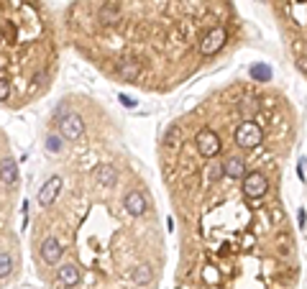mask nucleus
<instances>
[{
  "label": "nucleus",
  "mask_w": 307,
  "mask_h": 289,
  "mask_svg": "<svg viewBox=\"0 0 307 289\" xmlns=\"http://www.w3.org/2000/svg\"><path fill=\"white\" fill-rule=\"evenodd\" d=\"M261 128L254 123V121H246V123H241L238 128H236V143L241 149H256L259 143H261Z\"/></svg>",
  "instance_id": "nucleus-1"
},
{
  "label": "nucleus",
  "mask_w": 307,
  "mask_h": 289,
  "mask_svg": "<svg viewBox=\"0 0 307 289\" xmlns=\"http://www.w3.org/2000/svg\"><path fill=\"white\" fill-rule=\"evenodd\" d=\"M82 131H85V121L77 113H64L59 118V133L64 141H77L82 136Z\"/></svg>",
  "instance_id": "nucleus-2"
},
{
  "label": "nucleus",
  "mask_w": 307,
  "mask_h": 289,
  "mask_svg": "<svg viewBox=\"0 0 307 289\" xmlns=\"http://www.w3.org/2000/svg\"><path fill=\"white\" fill-rule=\"evenodd\" d=\"M195 146H197V151H200V156L213 159L215 153L220 151V138H218V133H215V131L202 128L200 133H197V138H195Z\"/></svg>",
  "instance_id": "nucleus-3"
},
{
  "label": "nucleus",
  "mask_w": 307,
  "mask_h": 289,
  "mask_svg": "<svg viewBox=\"0 0 307 289\" xmlns=\"http://www.w3.org/2000/svg\"><path fill=\"white\" fill-rule=\"evenodd\" d=\"M243 195L246 197H264L269 189V179L261 174V171H251V174H243Z\"/></svg>",
  "instance_id": "nucleus-4"
},
{
  "label": "nucleus",
  "mask_w": 307,
  "mask_h": 289,
  "mask_svg": "<svg viewBox=\"0 0 307 289\" xmlns=\"http://www.w3.org/2000/svg\"><path fill=\"white\" fill-rule=\"evenodd\" d=\"M225 39H228V36H225V29H213L210 33L205 36L202 39V44H200V51L205 54V57H210V54H215L218 51L223 44H225Z\"/></svg>",
  "instance_id": "nucleus-5"
},
{
  "label": "nucleus",
  "mask_w": 307,
  "mask_h": 289,
  "mask_svg": "<svg viewBox=\"0 0 307 289\" xmlns=\"http://www.w3.org/2000/svg\"><path fill=\"white\" fill-rule=\"evenodd\" d=\"M61 254H64V246L54 238V236H49V238H44V243H41V259L46 261V264H57V261L61 259Z\"/></svg>",
  "instance_id": "nucleus-6"
},
{
  "label": "nucleus",
  "mask_w": 307,
  "mask_h": 289,
  "mask_svg": "<svg viewBox=\"0 0 307 289\" xmlns=\"http://www.w3.org/2000/svg\"><path fill=\"white\" fill-rule=\"evenodd\" d=\"M59 189H61V179L59 177H51L46 184L41 187V192H39V205L44 207H49L54 200H57V195H59Z\"/></svg>",
  "instance_id": "nucleus-7"
},
{
  "label": "nucleus",
  "mask_w": 307,
  "mask_h": 289,
  "mask_svg": "<svg viewBox=\"0 0 307 289\" xmlns=\"http://www.w3.org/2000/svg\"><path fill=\"white\" fill-rule=\"evenodd\" d=\"M123 205H125V210H128L133 218H141V215L149 210V205H146V200H143L141 192H128L125 200H123Z\"/></svg>",
  "instance_id": "nucleus-8"
},
{
  "label": "nucleus",
  "mask_w": 307,
  "mask_h": 289,
  "mask_svg": "<svg viewBox=\"0 0 307 289\" xmlns=\"http://www.w3.org/2000/svg\"><path fill=\"white\" fill-rule=\"evenodd\" d=\"M115 72H118V77L125 79V82H133V79L141 75V64H138V61H133V59H125V61H118Z\"/></svg>",
  "instance_id": "nucleus-9"
},
{
  "label": "nucleus",
  "mask_w": 307,
  "mask_h": 289,
  "mask_svg": "<svg viewBox=\"0 0 307 289\" xmlns=\"http://www.w3.org/2000/svg\"><path fill=\"white\" fill-rule=\"evenodd\" d=\"M223 174L228 177V179H241L243 174H246V164H243L241 159H236V156H230L228 161L223 164Z\"/></svg>",
  "instance_id": "nucleus-10"
},
{
  "label": "nucleus",
  "mask_w": 307,
  "mask_h": 289,
  "mask_svg": "<svg viewBox=\"0 0 307 289\" xmlns=\"http://www.w3.org/2000/svg\"><path fill=\"white\" fill-rule=\"evenodd\" d=\"M18 179V167L13 159H3L0 161V182L3 184H13Z\"/></svg>",
  "instance_id": "nucleus-11"
},
{
  "label": "nucleus",
  "mask_w": 307,
  "mask_h": 289,
  "mask_svg": "<svg viewBox=\"0 0 307 289\" xmlns=\"http://www.w3.org/2000/svg\"><path fill=\"white\" fill-rule=\"evenodd\" d=\"M95 177H97V182L105 184V187H113L115 184V179H118V171H115L113 164H100L95 171Z\"/></svg>",
  "instance_id": "nucleus-12"
},
{
  "label": "nucleus",
  "mask_w": 307,
  "mask_h": 289,
  "mask_svg": "<svg viewBox=\"0 0 307 289\" xmlns=\"http://www.w3.org/2000/svg\"><path fill=\"white\" fill-rule=\"evenodd\" d=\"M59 282L64 284V287H75L79 284V269L75 264H64L59 269Z\"/></svg>",
  "instance_id": "nucleus-13"
},
{
  "label": "nucleus",
  "mask_w": 307,
  "mask_h": 289,
  "mask_svg": "<svg viewBox=\"0 0 307 289\" xmlns=\"http://www.w3.org/2000/svg\"><path fill=\"white\" fill-rule=\"evenodd\" d=\"M118 18H121V11H118V8H115L113 3H107V5H103V8H100V21H103L105 26L118 23Z\"/></svg>",
  "instance_id": "nucleus-14"
},
{
  "label": "nucleus",
  "mask_w": 307,
  "mask_h": 289,
  "mask_svg": "<svg viewBox=\"0 0 307 289\" xmlns=\"http://www.w3.org/2000/svg\"><path fill=\"white\" fill-rule=\"evenodd\" d=\"M151 279H154V272H151V266H149V264L136 266V272H133V284L143 287V284H149Z\"/></svg>",
  "instance_id": "nucleus-15"
},
{
  "label": "nucleus",
  "mask_w": 307,
  "mask_h": 289,
  "mask_svg": "<svg viewBox=\"0 0 307 289\" xmlns=\"http://www.w3.org/2000/svg\"><path fill=\"white\" fill-rule=\"evenodd\" d=\"M251 77H254L256 82H269V79H272V69L266 64H254L251 67Z\"/></svg>",
  "instance_id": "nucleus-16"
},
{
  "label": "nucleus",
  "mask_w": 307,
  "mask_h": 289,
  "mask_svg": "<svg viewBox=\"0 0 307 289\" xmlns=\"http://www.w3.org/2000/svg\"><path fill=\"white\" fill-rule=\"evenodd\" d=\"M13 272V256L11 254H0V279H5Z\"/></svg>",
  "instance_id": "nucleus-17"
},
{
  "label": "nucleus",
  "mask_w": 307,
  "mask_h": 289,
  "mask_svg": "<svg viewBox=\"0 0 307 289\" xmlns=\"http://www.w3.org/2000/svg\"><path fill=\"white\" fill-rule=\"evenodd\" d=\"M46 151L59 153V151H61V136H49V138H46Z\"/></svg>",
  "instance_id": "nucleus-18"
},
{
  "label": "nucleus",
  "mask_w": 307,
  "mask_h": 289,
  "mask_svg": "<svg viewBox=\"0 0 307 289\" xmlns=\"http://www.w3.org/2000/svg\"><path fill=\"white\" fill-rule=\"evenodd\" d=\"M177 138H179V131L174 128V125H169V128H167V136H164V143H167V146H174Z\"/></svg>",
  "instance_id": "nucleus-19"
},
{
  "label": "nucleus",
  "mask_w": 307,
  "mask_h": 289,
  "mask_svg": "<svg viewBox=\"0 0 307 289\" xmlns=\"http://www.w3.org/2000/svg\"><path fill=\"white\" fill-rule=\"evenodd\" d=\"M8 97H11V82L0 77V103H3V100H8Z\"/></svg>",
  "instance_id": "nucleus-20"
},
{
  "label": "nucleus",
  "mask_w": 307,
  "mask_h": 289,
  "mask_svg": "<svg viewBox=\"0 0 307 289\" xmlns=\"http://www.w3.org/2000/svg\"><path fill=\"white\" fill-rule=\"evenodd\" d=\"M297 174H300V182H305V156L300 159V164H297Z\"/></svg>",
  "instance_id": "nucleus-21"
},
{
  "label": "nucleus",
  "mask_w": 307,
  "mask_h": 289,
  "mask_svg": "<svg viewBox=\"0 0 307 289\" xmlns=\"http://www.w3.org/2000/svg\"><path fill=\"white\" fill-rule=\"evenodd\" d=\"M121 103H123L125 107H133V105H136V103H133V100H131L128 95H121Z\"/></svg>",
  "instance_id": "nucleus-22"
},
{
  "label": "nucleus",
  "mask_w": 307,
  "mask_h": 289,
  "mask_svg": "<svg viewBox=\"0 0 307 289\" xmlns=\"http://www.w3.org/2000/svg\"><path fill=\"white\" fill-rule=\"evenodd\" d=\"M297 220H300V228H305V210H300V215H297Z\"/></svg>",
  "instance_id": "nucleus-23"
}]
</instances>
